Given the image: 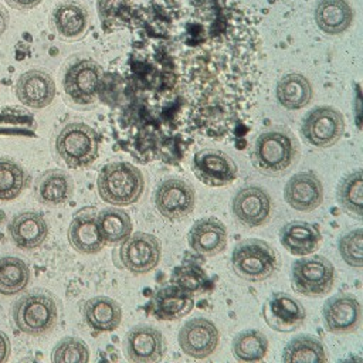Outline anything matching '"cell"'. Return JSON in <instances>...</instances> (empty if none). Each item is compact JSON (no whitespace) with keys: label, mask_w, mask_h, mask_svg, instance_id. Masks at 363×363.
Listing matches in <instances>:
<instances>
[{"label":"cell","mask_w":363,"mask_h":363,"mask_svg":"<svg viewBox=\"0 0 363 363\" xmlns=\"http://www.w3.org/2000/svg\"><path fill=\"white\" fill-rule=\"evenodd\" d=\"M6 3L17 10H31L41 3V0H6Z\"/></svg>","instance_id":"cell-41"},{"label":"cell","mask_w":363,"mask_h":363,"mask_svg":"<svg viewBox=\"0 0 363 363\" xmlns=\"http://www.w3.org/2000/svg\"><path fill=\"white\" fill-rule=\"evenodd\" d=\"M269 342L264 332L258 329H244L237 333L231 343V352L235 360L242 363L261 362L268 353Z\"/></svg>","instance_id":"cell-31"},{"label":"cell","mask_w":363,"mask_h":363,"mask_svg":"<svg viewBox=\"0 0 363 363\" xmlns=\"http://www.w3.org/2000/svg\"><path fill=\"white\" fill-rule=\"evenodd\" d=\"M123 353L129 362L152 363L164 354V339L159 329L150 325H136L123 339Z\"/></svg>","instance_id":"cell-17"},{"label":"cell","mask_w":363,"mask_h":363,"mask_svg":"<svg viewBox=\"0 0 363 363\" xmlns=\"http://www.w3.org/2000/svg\"><path fill=\"white\" fill-rule=\"evenodd\" d=\"M336 199L339 204L356 218H362L363 207V177L362 170H353L337 184Z\"/></svg>","instance_id":"cell-36"},{"label":"cell","mask_w":363,"mask_h":363,"mask_svg":"<svg viewBox=\"0 0 363 363\" xmlns=\"http://www.w3.org/2000/svg\"><path fill=\"white\" fill-rule=\"evenodd\" d=\"M10 356V340L4 332L0 330V363L6 362Z\"/></svg>","instance_id":"cell-42"},{"label":"cell","mask_w":363,"mask_h":363,"mask_svg":"<svg viewBox=\"0 0 363 363\" xmlns=\"http://www.w3.org/2000/svg\"><path fill=\"white\" fill-rule=\"evenodd\" d=\"M193 7L135 9L128 48L99 82L115 145L142 164L176 163L199 139L223 140L255 101L262 47L250 17L224 0Z\"/></svg>","instance_id":"cell-1"},{"label":"cell","mask_w":363,"mask_h":363,"mask_svg":"<svg viewBox=\"0 0 363 363\" xmlns=\"http://www.w3.org/2000/svg\"><path fill=\"white\" fill-rule=\"evenodd\" d=\"M233 272L248 282H262L279 268L274 247L259 238H247L235 244L231 254Z\"/></svg>","instance_id":"cell-5"},{"label":"cell","mask_w":363,"mask_h":363,"mask_svg":"<svg viewBox=\"0 0 363 363\" xmlns=\"http://www.w3.org/2000/svg\"><path fill=\"white\" fill-rule=\"evenodd\" d=\"M88 10L75 1H62L51 13V26L64 41H78L89 30Z\"/></svg>","instance_id":"cell-20"},{"label":"cell","mask_w":363,"mask_h":363,"mask_svg":"<svg viewBox=\"0 0 363 363\" xmlns=\"http://www.w3.org/2000/svg\"><path fill=\"white\" fill-rule=\"evenodd\" d=\"M322 320L328 332L347 335L359 329L362 323V306L353 294H337L323 303Z\"/></svg>","instance_id":"cell-15"},{"label":"cell","mask_w":363,"mask_h":363,"mask_svg":"<svg viewBox=\"0 0 363 363\" xmlns=\"http://www.w3.org/2000/svg\"><path fill=\"white\" fill-rule=\"evenodd\" d=\"M28 265L11 255L0 258V294L10 296L21 292L30 282Z\"/></svg>","instance_id":"cell-34"},{"label":"cell","mask_w":363,"mask_h":363,"mask_svg":"<svg viewBox=\"0 0 363 363\" xmlns=\"http://www.w3.org/2000/svg\"><path fill=\"white\" fill-rule=\"evenodd\" d=\"M298 157L299 142L285 126H272L261 132L251 152V162L257 172L269 177L285 174Z\"/></svg>","instance_id":"cell-2"},{"label":"cell","mask_w":363,"mask_h":363,"mask_svg":"<svg viewBox=\"0 0 363 363\" xmlns=\"http://www.w3.org/2000/svg\"><path fill=\"white\" fill-rule=\"evenodd\" d=\"M179 346L184 354L193 359H206L211 356L220 343V332L214 322L197 316L189 319L177 335Z\"/></svg>","instance_id":"cell-14"},{"label":"cell","mask_w":363,"mask_h":363,"mask_svg":"<svg viewBox=\"0 0 363 363\" xmlns=\"http://www.w3.org/2000/svg\"><path fill=\"white\" fill-rule=\"evenodd\" d=\"M208 279L204 271L197 265H184L177 269H174L172 275V284L194 294H199L204 289Z\"/></svg>","instance_id":"cell-40"},{"label":"cell","mask_w":363,"mask_h":363,"mask_svg":"<svg viewBox=\"0 0 363 363\" xmlns=\"http://www.w3.org/2000/svg\"><path fill=\"white\" fill-rule=\"evenodd\" d=\"M55 363H71V362H89V349L82 339L67 336L62 337L54 347L51 354Z\"/></svg>","instance_id":"cell-38"},{"label":"cell","mask_w":363,"mask_h":363,"mask_svg":"<svg viewBox=\"0 0 363 363\" xmlns=\"http://www.w3.org/2000/svg\"><path fill=\"white\" fill-rule=\"evenodd\" d=\"M265 323L277 332H294L306 320L303 305L286 292H274L262 306Z\"/></svg>","instance_id":"cell-16"},{"label":"cell","mask_w":363,"mask_h":363,"mask_svg":"<svg viewBox=\"0 0 363 363\" xmlns=\"http://www.w3.org/2000/svg\"><path fill=\"white\" fill-rule=\"evenodd\" d=\"M191 169L206 186L221 187L231 184L238 177V166L230 155L220 149H200L194 153Z\"/></svg>","instance_id":"cell-13"},{"label":"cell","mask_w":363,"mask_h":363,"mask_svg":"<svg viewBox=\"0 0 363 363\" xmlns=\"http://www.w3.org/2000/svg\"><path fill=\"white\" fill-rule=\"evenodd\" d=\"M279 241L289 254L305 257L313 254L320 247L322 233L316 224L296 220L281 227Z\"/></svg>","instance_id":"cell-24"},{"label":"cell","mask_w":363,"mask_h":363,"mask_svg":"<svg viewBox=\"0 0 363 363\" xmlns=\"http://www.w3.org/2000/svg\"><path fill=\"white\" fill-rule=\"evenodd\" d=\"M7 20H9V17H7V13H6V10L0 6V37L3 35V33L6 31V27H7Z\"/></svg>","instance_id":"cell-43"},{"label":"cell","mask_w":363,"mask_h":363,"mask_svg":"<svg viewBox=\"0 0 363 363\" xmlns=\"http://www.w3.org/2000/svg\"><path fill=\"white\" fill-rule=\"evenodd\" d=\"M16 95L23 105L34 109L48 106L55 96L52 77L43 69H30L21 74L16 84Z\"/></svg>","instance_id":"cell-19"},{"label":"cell","mask_w":363,"mask_h":363,"mask_svg":"<svg viewBox=\"0 0 363 363\" xmlns=\"http://www.w3.org/2000/svg\"><path fill=\"white\" fill-rule=\"evenodd\" d=\"M335 267L323 255H305L291 267L292 289L303 296L328 295L335 284Z\"/></svg>","instance_id":"cell-9"},{"label":"cell","mask_w":363,"mask_h":363,"mask_svg":"<svg viewBox=\"0 0 363 363\" xmlns=\"http://www.w3.org/2000/svg\"><path fill=\"white\" fill-rule=\"evenodd\" d=\"M284 199L286 204L302 213H309L320 207L323 201V186L313 172L295 173L285 184Z\"/></svg>","instance_id":"cell-18"},{"label":"cell","mask_w":363,"mask_h":363,"mask_svg":"<svg viewBox=\"0 0 363 363\" xmlns=\"http://www.w3.org/2000/svg\"><path fill=\"white\" fill-rule=\"evenodd\" d=\"M231 213L234 220L245 228L261 227L271 218V196L261 186L247 184L234 194L231 200Z\"/></svg>","instance_id":"cell-11"},{"label":"cell","mask_w":363,"mask_h":363,"mask_svg":"<svg viewBox=\"0 0 363 363\" xmlns=\"http://www.w3.org/2000/svg\"><path fill=\"white\" fill-rule=\"evenodd\" d=\"M74 193L72 177L60 169L44 172L34 183L35 199L48 207H57L67 203Z\"/></svg>","instance_id":"cell-25"},{"label":"cell","mask_w":363,"mask_h":363,"mask_svg":"<svg viewBox=\"0 0 363 363\" xmlns=\"http://www.w3.org/2000/svg\"><path fill=\"white\" fill-rule=\"evenodd\" d=\"M193 308V294L173 284L159 289L152 299V312L160 320H177L189 315Z\"/></svg>","instance_id":"cell-26"},{"label":"cell","mask_w":363,"mask_h":363,"mask_svg":"<svg viewBox=\"0 0 363 363\" xmlns=\"http://www.w3.org/2000/svg\"><path fill=\"white\" fill-rule=\"evenodd\" d=\"M275 94L281 106L289 111H296L305 108L312 101L313 89L305 75L291 72L278 81Z\"/></svg>","instance_id":"cell-29"},{"label":"cell","mask_w":363,"mask_h":363,"mask_svg":"<svg viewBox=\"0 0 363 363\" xmlns=\"http://www.w3.org/2000/svg\"><path fill=\"white\" fill-rule=\"evenodd\" d=\"M96 210L94 207L81 208L68 227V241L81 254H96L104 248L96 225Z\"/></svg>","instance_id":"cell-22"},{"label":"cell","mask_w":363,"mask_h":363,"mask_svg":"<svg viewBox=\"0 0 363 363\" xmlns=\"http://www.w3.org/2000/svg\"><path fill=\"white\" fill-rule=\"evenodd\" d=\"M31 177L27 170L11 157H0V200L9 201L27 189Z\"/></svg>","instance_id":"cell-33"},{"label":"cell","mask_w":363,"mask_h":363,"mask_svg":"<svg viewBox=\"0 0 363 363\" xmlns=\"http://www.w3.org/2000/svg\"><path fill=\"white\" fill-rule=\"evenodd\" d=\"M301 133L309 145L315 147H329L345 133L343 115L333 106H316L303 116Z\"/></svg>","instance_id":"cell-10"},{"label":"cell","mask_w":363,"mask_h":363,"mask_svg":"<svg viewBox=\"0 0 363 363\" xmlns=\"http://www.w3.org/2000/svg\"><path fill=\"white\" fill-rule=\"evenodd\" d=\"M102 67L91 57H77L62 72L65 99L77 108H89L98 102V88L102 79Z\"/></svg>","instance_id":"cell-7"},{"label":"cell","mask_w":363,"mask_h":363,"mask_svg":"<svg viewBox=\"0 0 363 363\" xmlns=\"http://www.w3.org/2000/svg\"><path fill=\"white\" fill-rule=\"evenodd\" d=\"M153 201L162 217L182 220L194 210L196 193L189 182L180 177H167L156 187Z\"/></svg>","instance_id":"cell-12"},{"label":"cell","mask_w":363,"mask_h":363,"mask_svg":"<svg viewBox=\"0 0 363 363\" xmlns=\"http://www.w3.org/2000/svg\"><path fill=\"white\" fill-rule=\"evenodd\" d=\"M315 21L328 35L345 33L353 21V10L346 0H320L315 9Z\"/></svg>","instance_id":"cell-28"},{"label":"cell","mask_w":363,"mask_h":363,"mask_svg":"<svg viewBox=\"0 0 363 363\" xmlns=\"http://www.w3.org/2000/svg\"><path fill=\"white\" fill-rule=\"evenodd\" d=\"M227 227L216 217L197 220L187 234L190 248L206 257L223 252L227 247Z\"/></svg>","instance_id":"cell-21"},{"label":"cell","mask_w":363,"mask_h":363,"mask_svg":"<svg viewBox=\"0 0 363 363\" xmlns=\"http://www.w3.org/2000/svg\"><path fill=\"white\" fill-rule=\"evenodd\" d=\"M98 233L104 244L116 245L132 234V220L125 210L115 206L96 213Z\"/></svg>","instance_id":"cell-30"},{"label":"cell","mask_w":363,"mask_h":363,"mask_svg":"<svg viewBox=\"0 0 363 363\" xmlns=\"http://www.w3.org/2000/svg\"><path fill=\"white\" fill-rule=\"evenodd\" d=\"M16 328L28 336L50 333L58 323V305L45 291H31L16 301L11 311Z\"/></svg>","instance_id":"cell-4"},{"label":"cell","mask_w":363,"mask_h":363,"mask_svg":"<svg viewBox=\"0 0 363 363\" xmlns=\"http://www.w3.org/2000/svg\"><path fill=\"white\" fill-rule=\"evenodd\" d=\"M162 258L160 241L149 233H133L112 252L113 264L132 272L135 275H143L155 269Z\"/></svg>","instance_id":"cell-8"},{"label":"cell","mask_w":363,"mask_h":363,"mask_svg":"<svg viewBox=\"0 0 363 363\" xmlns=\"http://www.w3.org/2000/svg\"><path fill=\"white\" fill-rule=\"evenodd\" d=\"M342 259L352 268L363 267V231L354 228L346 233L337 242Z\"/></svg>","instance_id":"cell-39"},{"label":"cell","mask_w":363,"mask_h":363,"mask_svg":"<svg viewBox=\"0 0 363 363\" xmlns=\"http://www.w3.org/2000/svg\"><path fill=\"white\" fill-rule=\"evenodd\" d=\"M285 363H325L328 354L323 343L312 335H299L288 342L282 352Z\"/></svg>","instance_id":"cell-32"},{"label":"cell","mask_w":363,"mask_h":363,"mask_svg":"<svg viewBox=\"0 0 363 363\" xmlns=\"http://www.w3.org/2000/svg\"><path fill=\"white\" fill-rule=\"evenodd\" d=\"M84 319L95 332H112L122 322V306L109 296H94L84 303Z\"/></svg>","instance_id":"cell-27"},{"label":"cell","mask_w":363,"mask_h":363,"mask_svg":"<svg viewBox=\"0 0 363 363\" xmlns=\"http://www.w3.org/2000/svg\"><path fill=\"white\" fill-rule=\"evenodd\" d=\"M99 197L115 207L130 206L139 201L145 189L142 172L129 162L105 164L96 179Z\"/></svg>","instance_id":"cell-3"},{"label":"cell","mask_w":363,"mask_h":363,"mask_svg":"<svg viewBox=\"0 0 363 363\" xmlns=\"http://www.w3.org/2000/svg\"><path fill=\"white\" fill-rule=\"evenodd\" d=\"M37 122L30 111L21 106H3L0 109V136L35 135Z\"/></svg>","instance_id":"cell-35"},{"label":"cell","mask_w":363,"mask_h":363,"mask_svg":"<svg viewBox=\"0 0 363 363\" xmlns=\"http://www.w3.org/2000/svg\"><path fill=\"white\" fill-rule=\"evenodd\" d=\"M9 235L16 247L21 250L38 248L48 237V224L43 214L23 211L13 217L9 224Z\"/></svg>","instance_id":"cell-23"},{"label":"cell","mask_w":363,"mask_h":363,"mask_svg":"<svg viewBox=\"0 0 363 363\" xmlns=\"http://www.w3.org/2000/svg\"><path fill=\"white\" fill-rule=\"evenodd\" d=\"M99 150V135L84 122H68L55 138V152L58 157L71 169L91 166Z\"/></svg>","instance_id":"cell-6"},{"label":"cell","mask_w":363,"mask_h":363,"mask_svg":"<svg viewBox=\"0 0 363 363\" xmlns=\"http://www.w3.org/2000/svg\"><path fill=\"white\" fill-rule=\"evenodd\" d=\"M135 10L132 0H98V14L106 33L123 28Z\"/></svg>","instance_id":"cell-37"}]
</instances>
